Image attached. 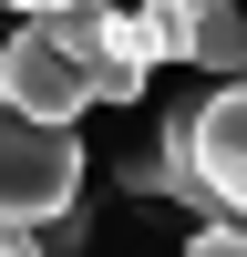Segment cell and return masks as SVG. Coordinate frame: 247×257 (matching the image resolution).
<instances>
[{"label": "cell", "instance_id": "obj_3", "mask_svg": "<svg viewBox=\"0 0 247 257\" xmlns=\"http://www.w3.org/2000/svg\"><path fill=\"white\" fill-rule=\"evenodd\" d=\"M0 103H21L31 123H72L82 103H93V82L72 72V52H62L41 21H21V31L0 41Z\"/></svg>", "mask_w": 247, "mask_h": 257}, {"label": "cell", "instance_id": "obj_9", "mask_svg": "<svg viewBox=\"0 0 247 257\" xmlns=\"http://www.w3.org/2000/svg\"><path fill=\"white\" fill-rule=\"evenodd\" d=\"M0 257H41V247H21V237H0Z\"/></svg>", "mask_w": 247, "mask_h": 257}, {"label": "cell", "instance_id": "obj_2", "mask_svg": "<svg viewBox=\"0 0 247 257\" xmlns=\"http://www.w3.org/2000/svg\"><path fill=\"white\" fill-rule=\"evenodd\" d=\"M175 123H185V165L206 175L216 216H237V226H247V82L175 103Z\"/></svg>", "mask_w": 247, "mask_h": 257}, {"label": "cell", "instance_id": "obj_7", "mask_svg": "<svg viewBox=\"0 0 247 257\" xmlns=\"http://www.w3.org/2000/svg\"><path fill=\"white\" fill-rule=\"evenodd\" d=\"M185 257H247V226L237 216H206L196 237H185Z\"/></svg>", "mask_w": 247, "mask_h": 257}, {"label": "cell", "instance_id": "obj_5", "mask_svg": "<svg viewBox=\"0 0 247 257\" xmlns=\"http://www.w3.org/2000/svg\"><path fill=\"white\" fill-rule=\"evenodd\" d=\"M185 62H196V72H216V93H226V82H247V0H206Z\"/></svg>", "mask_w": 247, "mask_h": 257}, {"label": "cell", "instance_id": "obj_4", "mask_svg": "<svg viewBox=\"0 0 247 257\" xmlns=\"http://www.w3.org/2000/svg\"><path fill=\"white\" fill-rule=\"evenodd\" d=\"M113 185H124V196H144V206H185L196 226L216 216V196H206V175L185 165V123H175V113L155 123V144H144V155H124V165H113Z\"/></svg>", "mask_w": 247, "mask_h": 257}, {"label": "cell", "instance_id": "obj_8", "mask_svg": "<svg viewBox=\"0 0 247 257\" xmlns=\"http://www.w3.org/2000/svg\"><path fill=\"white\" fill-rule=\"evenodd\" d=\"M11 11H31V21H41V11H72V0H11Z\"/></svg>", "mask_w": 247, "mask_h": 257}, {"label": "cell", "instance_id": "obj_6", "mask_svg": "<svg viewBox=\"0 0 247 257\" xmlns=\"http://www.w3.org/2000/svg\"><path fill=\"white\" fill-rule=\"evenodd\" d=\"M144 31H155V62H185V41H196V21H206V0H144Z\"/></svg>", "mask_w": 247, "mask_h": 257}, {"label": "cell", "instance_id": "obj_1", "mask_svg": "<svg viewBox=\"0 0 247 257\" xmlns=\"http://www.w3.org/2000/svg\"><path fill=\"white\" fill-rule=\"evenodd\" d=\"M72 196H82L72 123H31L21 103H0V237H31V226L72 216Z\"/></svg>", "mask_w": 247, "mask_h": 257}]
</instances>
